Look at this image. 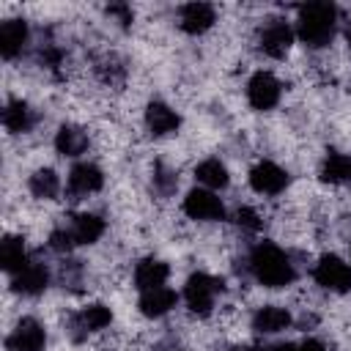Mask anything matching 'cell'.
Returning a JSON list of instances; mask_svg holds the SVG:
<instances>
[{
	"label": "cell",
	"mask_w": 351,
	"mask_h": 351,
	"mask_svg": "<svg viewBox=\"0 0 351 351\" xmlns=\"http://www.w3.org/2000/svg\"><path fill=\"white\" fill-rule=\"evenodd\" d=\"M247 269L263 288H288L296 280V266L291 255L274 241H258L247 255Z\"/></svg>",
	"instance_id": "obj_1"
},
{
	"label": "cell",
	"mask_w": 351,
	"mask_h": 351,
	"mask_svg": "<svg viewBox=\"0 0 351 351\" xmlns=\"http://www.w3.org/2000/svg\"><path fill=\"white\" fill-rule=\"evenodd\" d=\"M296 38L310 49H321L335 38L337 30V5L332 3H307L296 16Z\"/></svg>",
	"instance_id": "obj_2"
},
{
	"label": "cell",
	"mask_w": 351,
	"mask_h": 351,
	"mask_svg": "<svg viewBox=\"0 0 351 351\" xmlns=\"http://www.w3.org/2000/svg\"><path fill=\"white\" fill-rule=\"evenodd\" d=\"M222 293V280H217L214 274H206V271H197L186 280L184 285V304L189 307V313L206 318L214 313V304H217V296Z\"/></svg>",
	"instance_id": "obj_3"
},
{
	"label": "cell",
	"mask_w": 351,
	"mask_h": 351,
	"mask_svg": "<svg viewBox=\"0 0 351 351\" xmlns=\"http://www.w3.org/2000/svg\"><path fill=\"white\" fill-rule=\"evenodd\" d=\"M313 280L332 293H346L351 291V263L343 261L340 255H321L313 266Z\"/></svg>",
	"instance_id": "obj_4"
},
{
	"label": "cell",
	"mask_w": 351,
	"mask_h": 351,
	"mask_svg": "<svg viewBox=\"0 0 351 351\" xmlns=\"http://www.w3.org/2000/svg\"><path fill=\"white\" fill-rule=\"evenodd\" d=\"M181 208L195 222H219V219H225V203L219 200L217 192L203 189V186L189 189L184 203H181Z\"/></svg>",
	"instance_id": "obj_5"
},
{
	"label": "cell",
	"mask_w": 351,
	"mask_h": 351,
	"mask_svg": "<svg viewBox=\"0 0 351 351\" xmlns=\"http://www.w3.org/2000/svg\"><path fill=\"white\" fill-rule=\"evenodd\" d=\"M280 96H282V82L271 71H255L247 80V101L252 110L266 112L280 104Z\"/></svg>",
	"instance_id": "obj_6"
},
{
	"label": "cell",
	"mask_w": 351,
	"mask_h": 351,
	"mask_svg": "<svg viewBox=\"0 0 351 351\" xmlns=\"http://www.w3.org/2000/svg\"><path fill=\"white\" fill-rule=\"evenodd\" d=\"M112 324V310L107 304H85L69 318V335L71 340H85L93 332H101Z\"/></svg>",
	"instance_id": "obj_7"
},
{
	"label": "cell",
	"mask_w": 351,
	"mask_h": 351,
	"mask_svg": "<svg viewBox=\"0 0 351 351\" xmlns=\"http://www.w3.org/2000/svg\"><path fill=\"white\" fill-rule=\"evenodd\" d=\"M293 38H296V30L285 19H269L258 33V47L269 58H285Z\"/></svg>",
	"instance_id": "obj_8"
},
{
	"label": "cell",
	"mask_w": 351,
	"mask_h": 351,
	"mask_svg": "<svg viewBox=\"0 0 351 351\" xmlns=\"http://www.w3.org/2000/svg\"><path fill=\"white\" fill-rule=\"evenodd\" d=\"M44 346H47V329L41 321H36L30 315L19 318L16 326L5 337L8 351H44Z\"/></svg>",
	"instance_id": "obj_9"
},
{
	"label": "cell",
	"mask_w": 351,
	"mask_h": 351,
	"mask_svg": "<svg viewBox=\"0 0 351 351\" xmlns=\"http://www.w3.org/2000/svg\"><path fill=\"white\" fill-rule=\"evenodd\" d=\"M288 170H282L277 162H258L252 170H250V186L258 192V195H266V197H274L280 192L288 189Z\"/></svg>",
	"instance_id": "obj_10"
},
{
	"label": "cell",
	"mask_w": 351,
	"mask_h": 351,
	"mask_svg": "<svg viewBox=\"0 0 351 351\" xmlns=\"http://www.w3.org/2000/svg\"><path fill=\"white\" fill-rule=\"evenodd\" d=\"M104 186V173L93 162H77L66 176V192L71 197H88Z\"/></svg>",
	"instance_id": "obj_11"
},
{
	"label": "cell",
	"mask_w": 351,
	"mask_h": 351,
	"mask_svg": "<svg viewBox=\"0 0 351 351\" xmlns=\"http://www.w3.org/2000/svg\"><path fill=\"white\" fill-rule=\"evenodd\" d=\"M217 22V11L208 3H186L178 8V27L189 36H200L211 30Z\"/></svg>",
	"instance_id": "obj_12"
},
{
	"label": "cell",
	"mask_w": 351,
	"mask_h": 351,
	"mask_svg": "<svg viewBox=\"0 0 351 351\" xmlns=\"http://www.w3.org/2000/svg\"><path fill=\"white\" fill-rule=\"evenodd\" d=\"M47 285H49V269L41 261H30L22 271L11 277V288L22 296H38L47 291Z\"/></svg>",
	"instance_id": "obj_13"
},
{
	"label": "cell",
	"mask_w": 351,
	"mask_h": 351,
	"mask_svg": "<svg viewBox=\"0 0 351 351\" xmlns=\"http://www.w3.org/2000/svg\"><path fill=\"white\" fill-rule=\"evenodd\" d=\"M27 38H30V27L25 19H3L0 22V55H3V60L19 58Z\"/></svg>",
	"instance_id": "obj_14"
},
{
	"label": "cell",
	"mask_w": 351,
	"mask_h": 351,
	"mask_svg": "<svg viewBox=\"0 0 351 351\" xmlns=\"http://www.w3.org/2000/svg\"><path fill=\"white\" fill-rule=\"evenodd\" d=\"M291 324H293V315H291V310L282 307V304H263V307H258L255 315H252V329L261 332V335L285 332Z\"/></svg>",
	"instance_id": "obj_15"
},
{
	"label": "cell",
	"mask_w": 351,
	"mask_h": 351,
	"mask_svg": "<svg viewBox=\"0 0 351 351\" xmlns=\"http://www.w3.org/2000/svg\"><path fill=\"white\" fill-rule=\"evenodd\" d=\"M181 126V115L165 104V101H151L145 107V129L154 134V137H165V134H173L176 129Z\"/></svg>",
	"instance_id": "obj_16"
},
{
	"label": "cell",
	"mask_w": 351,
	"mask_h": 351,
	"mask_svg": "<svg viewBox=\"0 0 351 351\" xmlns=\"http://www.w3.org/2000/svg\"><path fill=\"white\" fill-rule=\"evenodd\" d=\"M167 277H170V266L165 261H159V258H143L134 266V288L140 293L167 285Z\"/></svg>",
	"instance_id": "obj_17"
},
{
	"label": "cell",
	"mask_w": 351,
	"mask_h": 351,
	"mask_svg": "<svg viewBox=\"0 0 351 351\" xmlns=\"http://www.w3.org/2000/svg\"><path fill=\"white\" fill-rule=\"evenodd\" d=\"M176 304H178V293H176L173 288H167V285L154 288V291H143L140 299H137V307H140V313H143L145 318H162V315H167Z\"/></svg>",
	"instance_id": "obj_18"
},
{
	"label": "cell",
	"mask_w": 351,
	"mask_h": 351,
	"mask_svg": "<svg viewBox=\"0 0 351 351\" xmlns=\"http://www.w3.org/2000/svg\"><path fill=\"white\" fill-rule=\"evenodd\" d=\"M66 230L71 233L74 244H96L101 236H104V219L99 214H74L66 225Z\"/></svg>",
	"instance_id": "obj_19"
},
{
	"label": "cell",
	"mask_w": 351,
	"mask_h": 351,
	"mask_svg": "<svg viewBox=\"0 0 351 351\" xmlns=\"http://www.w3.org/2000/svg\"><path fill=\"white\" fill-rule=\"evenodd\" d=\"M0 118H3V126H5L11 134H25V132H30V129L36 126V110H33L27 101H22V99L5 101Z\"/></svg>",
	"instance_id": "obj_20"
},
{
	"label": "cell",
	"mask_w": 351,
	"mask_h": 351,
	"mask_svg": "<svg viewBox=\"0 0 351 351\" xmlns=\"http://www.w3.org/2000/svg\"><path fill=\"white\" fill-rule=\"evenodd\" d=\"M30 263V255H27V247H25V239L22 236H5L0 241V266L8 277H14L16 271H22L25 266Z\"/></svg>",
	"instance_id": "obj_21"
},
{
	"label": "cell",
	"mask_w": 351,
	"mask_h": 351,
	"mask_svg": "<svg viewBox=\"0 0 351 351\" xmlns=\"http://www.w3.org/2000/svg\"><path fill=\"white\" fill-rule=\"evenodd\" d=\"M52 143H55V151L63 154V156H69V159L82 156L88 151V134H85V129H80L74 123H63L55 132V140Z\"/></svg>",
	"instance_id": "obj_22"
},
{
	"label": "cell",
	"mask_w": 351,
	"mask_h": 351,
	"mask_svg": "<svg viewBox=\"0 0 351 351\" xmlns=\"http://www.w3.org/2000/svg\"><path fill=\"white\" fill-rule=\"evenodd\" d=\"M195 178H197V184L203 189H211V192H219V189H225L230 184V173H228L225 162H219L214 156L211 159H203L195 167Z\"/></svg>",
	"instance_id": "obj_23"
},
{
	"label": "cell",
	"mask_w": 351,
	"mask_h": 351,
	"mask_svg": "<svg viewBox=\"0 0 351 351\" xmlns=\"http://www.w3.org/2000/svg\"><path fill=\"white\" fill-rule=\"evenodd\" d=\"M321 178L335 186H348L351 184V154H326L321 162Z\"/></svg>",
	"instance_id": "obj_24"
},
{
	"label": "cell",
	"mask_w": 351,
	"mask_h": 351,
	"mask_svg": "<svg viewBox=\"0 0 351 351\" xmlns=\"http://www.w3.org/2000/svg\"><path fill=\"white\" fill-rule=\"evenodd\" d=\"M27 189H30V195L38 197V200H55V197L60 195L63 184H60V176H58L52 167H38V170L27 178Z\"/></svg>",
	"instance_id": "obj_25"
},
{
	"label": "cell",
	"mask_w": 351,
	"mask_h": 351,
	"mask_svg": "<svg viewBox=\"0 0 351 351\" xmlns=\"http://www.w3.org/2000/svg\"><path fill=\"white\" fill-rule=\"evenodd\" d=\"M176 186H178V176H176L170 167L156 165V167H154V189H156L162 197H167V195L176 192Z\"/></svg>",
	"instance_id": "obj_26"
},
{
	"label": "cell",
	"mask_w": 351,
	"mask_h": 351,
	"mask_svg": "<svg viewBox=\"0 0 351 351\" xmlns=\"http://www.w3.org/2000/svg\"><path fill=\"white\" fill-rule=\"evenodd\" d=\"M236 225H239L241 230H247V233H258V230L263 228V219H261V214H258L255 208L241 206V208L236 211Z\"/></svg>",
	"instance_id": "obj_27"
},
{
	"label": "cell",
	"mask_w": 351,
	"mask_h": 351,
	"mask_svg": "<svg viewBox=\"0 0 351 351\" xmlns=\"http://www.w3.org/2000/svg\"><path fill=\"white\" fill-rule=\"evenodd\" d=\"M269 351H326V346L315 337H307L302 343H280V346H271Z\"/></svg>",
	"instance_id": "obj_28"
},
{
	"label": "cell",
	"mask_w": 351,
	"mask_h": 351,
	"mask_svg": "<svg viewBox=\"0 0 351 351\" xmlns=\"http://www.w3.org/2000/svg\"><path fill=\"white\" fill-rule=\"evenodd\" d=\"M107 14H110L112 19H118L121 25H129V22L134 19V14H132V5H123V3H115V5H107Z\"/></svg>",
	"instance_id": "obj_29"
}]
</instances>
